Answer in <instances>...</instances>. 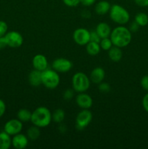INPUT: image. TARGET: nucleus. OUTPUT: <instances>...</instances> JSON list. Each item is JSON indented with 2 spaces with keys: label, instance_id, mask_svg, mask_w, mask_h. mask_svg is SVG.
I'll return each mask as SVG.
<instances>
[{
  "label": "nucleus",
  "instance_id": "obj_1",
  "mask_svg": "<svg viewBox=\"0 0 148 149\" xmlns=\"http://www.w3.org/2000/svg\"><path fill=\"white\" fill-rule=\"evenodd\" d=\"M110 38L114 46L120 48L126 47L131 42L132 33L129 28L119 26L112 30Z\"/></svg>",
  "mask_w": 148,
  "mask_h": 149
},
{
  "label": "nucleus",
  "instance_id": "obj_2",
  "mask_svg": "<svg viewBox=\"0 0 148 149\" xmlns=\"http://www.w3.org/2000/svg\"><path fill=\"white\" fill-rule=\"evenodd\" d=\"M52 121V113L45 106H39L32 112L30 122L33 125L39 128L46 127L50 125Z\"/></svg>",
  "mask_w": 148,
  "mask_h": 149
},
{
  "label": "nucleus",
  "instance_id": "obj_3",
  "mask_svg": "<svg viewBox=\"0 0 148 149\" xmlns=\"http://www.w3.org/2000/svg\"><path fill=\"white\" fill-rule=\"evenodd\" d=\"M109 14L111 20L120 26L126 24L130 20V14L128 10L117 4L111 5Z\"/></svg>",
  "mask_w": 148,
  "mask_h": 149
},
{
  "label": "nucleus",
  "instance_id": "obj_4",
  "mask_svg": "<svg viewBox=\"0 0 148 149\" xmlns=\"http://www.w3.org/2000/svg\"><path fill=\"white\" fill-rule=\"evenodd\" d=\"M42 84L47 89L53 90L57 88L60 82L59 74L53 68H47L41 71Z\"/></svg>",
  "mask_w": 148,
  "mask_h": 149
},
{
  "label": "nucleus",
  "instance_id": "obj_5",
  "mask_svg": "<svg viewBox=\"0 0 148 149\" xmlns=\"http://www.w3.org/2000/svg\"><path fill=\"white\" fill-rule=\"evenodd\" d=\"M91 81L88 76L84 72H76L72 77V87L75 92L84 93L89 90Z\"/></svg>",
  "mask_w": 148,
  "mask_h": 149
},
{
  "label": "nucleus",
  "instance_id": "obj_6",
  "mask_svg": "<svg viewBox=\"0 0 148 149\" xmlns=\"http://www.w3.org/2000/svg\"><path fill=\"white\" fill-rule=\"evenodd\" d=\"M92 113L89 109H82L75 118V127L78 130H83L89 125L92 121Z\"/></svg>",
  "mask_w": 148,
  "mask_h": 149
},
{
  "label": "nucleus",
  "instance_id": "obj_7",
  "mask_svg": "<svg viewBox=\"0 0 148 149\" xmlns=\"http://www.w3.org/2000/svg\"><path fill=\"white\" fill-rule=\"evenodd\" d=\"M7 45L10 47L17 48L22 46L23 43V37L20 33L16 31H7L4 36Z\"/></svg>",
  "mask_w": 148,
  "mask_h": 149
},
{
  "label": "nucleus",
  "instance_id": "obj_8",
  "mask_svg": "<svg viewBox=\"0 0 148 149\" xmlns=\"http://www.w3.org/2000/svg\"><path fill=\"white\" fill-rule=\"evenodd\" d=\"M73 39L77 45L86 46L90 42V31L84 28H79L74 31Z\"/></svg>",
  "mask_w": 148,
  "mask_h": 149
},
{
  "label": "nucleus",
  "instance_id": "obj_9",
  "mask_svg": "<svg viewBox=\"0 0 148 149\" xmlns=\"http://www.w3.org/2000/svg\"><path fill=\"white\" fill-rule=\"evenodd\" d=\"M52 67L58 73H66L72 69L73 63L70 60L64 58H59L52 62Z\"/></svg>",
  "mask_w": 148,
  "mask_h": 149
},
{
  "label": "nucleus",
  "instance_id": "obj_10",
  "mask_svg": "<svg viewBox=\"0 0 148 149\" xmlns=\"http://www.w3.org/2000/svg\"><path fill=\"white\" fill-rule=\"evenodd\" d=\"M23 130V122L18 119H12L7 121L4 126V131L12 136L21 132Z\"/></svg>",
  "mask_w": 148,
  "mask_h": 149
},
{
  "label": "nucleus",
  "instance_id": "obj_11",
  "mask_svg": "<svg viewBox=\"0 0 148 149\" xmlns=\"http://www.w3.org/2000/svg\"><path fill=\"white\" fill-rule=\"evenodd\" d=\"M75 103L81 109H90L93 105V99L86 92L79 93L75 97Z\"/></svg>",
  "mask_w": 148,
  "mask_h": 149
},
{
  "label": "nucleus",
  "instance_id": "obj_12",
  "mask_svg": "<svg viewBox=\"0 0 148 149\" xmlns=\"http://www.w3.org/2000/svg\"><path fill=\"white\" fill-rule=\"evenodd\" d=\"M32 64L34 69L40 71L47 69L49 66L47 58L44 55H42V54H37L35 55L32 60Z\"/></svg>",
  "mask_w": 148,
  "mask_h": 149
},
{
  "label": "nucleus",
  "instance_id": "obj_13",
  "mask_svg": "<svg viewBox=\"0 0 148 149\" xmlns=\"http://www.w3.org/2000/svg\"><path fill=\"white\" fill-rule=\"evenodd\" d=\"M28 141L27 135L20 132L13 135L12 138V146L16 149H24L28 146Z\"/></svg>",
  "mask_w": 148,
  "mask_h": 149
},
{
  "label": "nucleus",
  "instance_id": "obj_14",
  "mask_svg": "<svg viewBox=\"0 0 148 149\" xmlns=\"http://www.w3.org/2000/svg\"><path fill=\"white\" fill-rule=\"evenodd\" d=\"M104 78H105V71L101 67H96L90 73V81L94 84H100L104 81Z\"/></svg>",
  "mask_w": 148,
  "mask_h": 149
},
{
  "label": "nucleus",
  "instance_id": "obj_15",
  "mask_svg": "<svg viewBox=\"0 0 148 149\" xmlns=\"http://www.w3.org/2000/svg\"><path fill=\"white\" fill-rule=\"evenodd\" d=\"M28 82L30 85L34 87H37L42 84L41 71L36 69L30 71L28 75Z\"/></svg>",
  "mask_w": 148,
  "mask_h": 149
},
{
  "label": "nucleus",
  "instance_id": "obj_16",
  "mask_svg": "<svg viewBox=\"0 0 148 149\" xmlns=\"http://www.w3.org/2000/svg\"><path fill=\"white\" fill-rule=\"evenodd\" d=\"M95 31L101 39L110 37V33H111L112 31L110 25L107 23H104V22H102V23H99L97 27H96Z\"/></svg>",
  "mask_w": 148,
  "mask_h": 149
},
{
  "label": "nucleus",
  "instance_id": "obj_17",
  "mask_svg": "<svg viewBox=\"0 0 148 149\" xmlns=\"http://www.w3.org/2000/svg\"><path fill=\"white\" fill-rule=\"evenodd\" d=\"M110 7H111V5L110 2L105 0H102L97 2V4L95 5V12L99 15H104L109 13Z\"/></svg>",
  "mask_w": 148,
  "mask_h": 149
},
{
  "label": "nucleus",
  "instance_id": "obj_18",
  "mask_svg": "<svg viewBox=\"0 0 148 149\" xmlns=\"http://www.w3.org/2000/svg\"><path fill=\"white\" fill-rule=\"evenodd\" d=\"M108 57L113 62H119L123 57L121 48L113 45L108 50Z\"/></svg>",
  "mask_w": 148,
  "mask_h": 149
},
{
  "label": "nucleus",
  "instance_id": "obj_19",
  "mask_svg": "<svg viewBox=\"0 0 148 149\" xmlns=\"http://www.w3.org/2000/svg\"><path fill=\"white\" fill-rule=\"evenodd\" d=\"M12 146V138L7 132H0V149H9Z\"/></svg>",
  "mask_w": 148,
  "mask_h": 149
},
{
  "label": "nucleus",
  "instance_id": "obj_20",
  "mask_svg": "<svg viewBox=\"0 0 148 149\" xmlns=\"http://www.w3.org/2000/svg\"><path fill=\"white\" fill-rule=\"evenodd\" d=\"M86 50L87 53L91 55V56H95V55H98L100 52V50H101L100 43L90 41L86 45Z\"/></svg>",
  "mask_w": 148,
  "mask_h": 149
},
{
  "label": "nucleus",
  "instance_id": "obj_21",
  "mask_svg": "<svg viewBox=\"0 0 148 149\" xmlns=\"http://www.w3.org/2000/svg\"><path fill=\"white\" fill-rule=\"evenodd\" d=\"M26 135H27L28 138L30 140V141H36V140L39 139V138L41 135L40 128L39 127L35 126V125H33V126L30 127L27 130Z\"/></svg>",
  "mask_w": 148,
  "mask_h": 149
},
{
  "label": "nucleus",
  "instance_id": "obj_22",
  "mask_svg": "<svg viewBox=\"0 0 148 149\" xmlns=\"http://www.w3.org/2000/svg\"><path fill=\"white\" fill-rule=\"evenodd\" d=\"M32 112L26 109H21L17 111V117L20 122L23 123L24 122H28L31 120Z\"/></svg>",
  "mask_w": 148,
  "mask_h": 149
},
{
  "label": "nucleus",
  "instance_id": "obj_23",
  "mask_svg": "<svg viewBox=\"0 0 148 149\" xmlns=\"http://www.w3.org/2000/svg\"><path fill=\"white\" fill-rule=\"evenodd\" d=\"M65 118V113L64 110L61 109H57L52 113V119L54 122L61 124Z\"/></svg>",
  "mask_w": 148,
  "mask_h": 149
},
{
  "label": "nucleus",
  "instance_id": "obj_24",
  "mask_svg": "<svg viewBox=\"0 0 148 149\" xmlns=\"http://www.w3.org/2000/svg\"><path fill=\"white\" fill-rule=\"evenodd\" d=\"M134 21L139 26H146L148 24V15L145 13H139L136 15Z\"/></svg>",
  "mask_w": 148,
  "mask_h": 149
},
{
  "label": "nucleus",
  "instance_id": "obj_25",
  "mask_svg": "<svg viewBox=\"0 0 148 149\" xmlns=\"http://www.w3.org/2000/svg\"><path fill=\"white\" fill-rule=\"evenodd\" d=\"M100 47H101V49H103V50L105 51H108L113 46V42H112L110 37L101 39V40L100 42Z\"/></svg>",
  "mask_w": 148,
  "mask_h": 149
},
{
  "label": "nucleus",
  "instance_id": "obj_26",
  "mask_svg": "<svg viewBox=\"0 0 148 149\" xmlns=\"http://www.w3.org/2000/svg\"><path fill=\"white\" fill-rule=\"evenodd\" d=\"M98 90L100 92L103 93H107L111 90V87L110 84L104 81H102L101 83L98 84Z\"/></svg>",
  "mask_w": 148,
  "mask_h": 149
},
{
  "label": "nucleus",
  "instance_id": "obj_27",
  "mask_svg": "<svg viewBox=\"0 0 148 149\" xmlns=\"http://www.w3.org/2000/svg\"><path fill=\"white\" fill-rule=\"evenodd\" d=\"M74 92L75 90L73 89H67L65 90L63 93V98L65 100H71V99H73L74 96Z\"/></svg>",
  "mask_w": 148,
  "mask_h": 149
},
{
  "label": "nucleus",
  "instance_id": "obj_28",
  "mask_svg": "<svg viewBox=\"0 0 148 149\" xmlns=\"http://www.w3.org/2000/svg\"><path fill=\"white\" fill-rule=\"evenodd\" d=\"M8 30V26L7 23L3 20H0V37L5 36Z\"/></svg>",
  "mask_w": 148,
  "mask_h": 149
},
{
  "label": "nucleus",
  "instance_id": "obj_29",
  "mask_svg": "<svg viewBox=\"0 0 148 149\" xmlns=\"http://www.w3.org/2000/svg\"><path fill=\"white\" fill-rule=\"evenodd\" d=\"M64 4L70 7H74L81 4V0H62Z\"/></svg>",
  "mask_w": 148,
  "mask_h": 149
},
{
  "label": "nucleus",
  "instance_id": "obj_30",
  "mask_svg": "<svg viewBox=\"0 0 148 149\" xmlns=\"http://www.w3.org/2000/svg\"><path fill=\"white\" fill-rule=\"evenodd\" d=\"M100 40H101V38H100V36H99L98 33H97V31L95 30L92 31H90V41L91 42L100 43Z\"/></svg>",
  "mask_w": 148,
  "mask_h": 149
},
{
  "label": "nucleus",
  "instance_id": "obj_31",
  "mask_svg": "<svg viewBox=\"0 0 148 149\" xmlns=\"http://www.w3.org/2000/svg\"><path fill=\"white\" fill-rule=\"evenodd\" d=\"M140 84L141 87H142L143 90L148 91V75L144 76V77L141 79Z\"/></svg>",
  "mask_w": 148,
  "mask_h": 149
},
{
  "label": "nucleus",
  "instance_id": "obj_32",
  "mask_svg": "<svg viewBox=\"0 0 148 149\" xmlns=\"http://www.w3.org/2000/svg\"><path fill=\"white\" fill-rule=\"evenodd\" d=\"M139 27H140V26L138 25V23H136V22L133 21L130 24L129 29L130 30V31L131 32V33H135V32H136L139 30Z\"/></svg>",
  "mask_w": 148,
  "mask_h": 149
},
{
  "label": "nucleus",
  "instance_id": "obj_33",
  "mask_svg": "<svg viewBox=\"0 0 148 149\" xmlns=\"http://www.w3.org/2000/svg\"><path fill=\"white\" fill-rule=\"evenodd\" d=\"M142 106L145 111L148 113V93L144 96L143 99H142Z\"/></svg>",
  "mask_w": 148,
  "mask_h": 149
},
{
  "label": "nucleus",
  "instance_id": "obj_34",
  "mask_svg": "<svg viewBox=\"0 0 148 149\" xmlns=\"http://www.w3.org/2000/svg\"><path fill=\"white\" fill-rule=\"evenodd\" d=\"M6 111V104L4 100L0 99V118L4 114Z\"/></svg>",
  "mask_w": 148,
  "mask_h": 149
},
{
  "label": "nucleus",
  "instance_id": "obj_35",
  "mask_svg": "<svg viewBox=\"0 0 148 149\" xmlns=\"http://www.w3.org/2000/svg\"><path fill=\"white\" fill-rule=\"evenodd\" d=\"M134 1L138 6H139V7H148V0H134Z\"/></svg>",
  "mask_w": 148,
  "mask_h": 149
},
{
  "label": "nucleus",
  "instance_id": "obj_36",
  "mask_svg": "<svg viewBox=\"0 0 148 149\" xmlns=\"http://www.w3.org/2000/svg\"><path fill=\"white\" fill-rule=\"evenodd\" d=\"M96 2V0H81V4L85 7H90Z\"/></svg>",
  "mask_w": 148,
  "mask_h": 149
},
{
  "label": "nucleus",
  "instance_id": "obj_37",
  "mask_svg": "<svg viewBox=\"0 0 148 149\" xmlns=\"http://www.w3.org/2000/svg\"><path fill=\"white\" fill-rule=\"evenodd\" d=\"M7 46V43H6L4 36L0 37V50H1L2 49H4V48Z\"/></svg>",
  "mask_w": 148,
  "mask_h": 149
}]
</instances>
